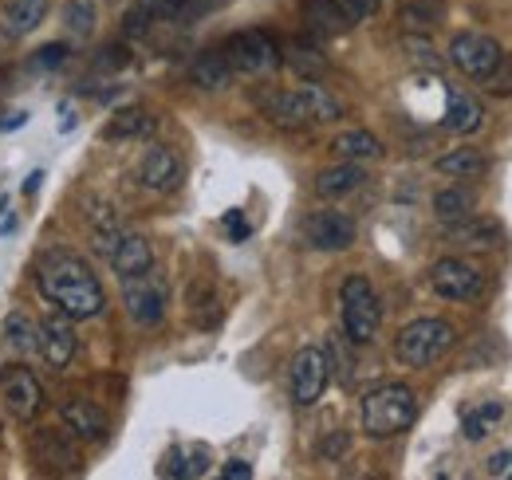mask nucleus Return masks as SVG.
I'll use <instances>...</instances> for the list:
<instances>
[{
  "label": "nucleus",
  "instance_id": "obj_1",
  "mask_svg": "<svg viewBox=\"0 0 512 480\" xmlns=\"http://www.w3.org/2000/svg\"><path fill=\"white\" fill-rule=\"evenodd\" d=\"M36 284H40V296L52 307L67 311L71 319H95L107 303L95 272L71 252H48L36 264Z\"/></svg>",
  "mask_w": 512,
  "mask_h": 480
},
{
  "label": "nucleus",
  "instance_id": "obj_2",
  "mask_svg": "<svg viewBox=\"0 0 512 480\" xmlns=\"http://www.w3.org/2000/svg\"><path fill=\"white\" fill-rule=\"evenodd\" d=\"M359 418H363V433L367 437H398L406 433L414 418H418V398L410 386L402 382H390V386H379L371 390L363 402H359Z\"/></svg>",
  "mask_w": 512,
  "mask_h": 480
},
{
  "label": "nucleus",
  "instance_id": "obj_3",
  "mask_svg": "<svg viewBox=\"0 0 512 480\" xmlns=\"http://www.w3.org/2000/svg\"><path fill=\"white\" fill-rule=\"evenodd\" d=\"M453 343H457V331L449 327L446 319H414V323H406L398 331L394 359L402 366L422 370V366H434L438 359H446L453 351Z\"/></svg>",
  "mask_w": 512,
  "mask_h": 480
},
{
  "label": "nucleus",
  "instance_id": "obj_4",
  "mask_svg": "<svg viewBox=\"0 0 512 480\" xmlns=\"http://www.w3.org/2000/svg\"><path fill=\"white\" fill-rule=\"evenodd\" d=\"M339 311H343V331L355 347H367L375 335H379V323H383V307L379 296L371 288L367 276H347L343 288H339Z\"/></svg>",
  "mask_w": 512,
  "mask_h": 480
},
{
  "label": "nucleus",
  "instance_id": "obj_5",
  "mask_svg": "<svg viewBox=\"0 0 512 480\" xmlns=\"http://www.w3.org/2000/svg\"><path fill=\"white\" fill-rule=\"evenodd\" d=\"M166 303H170V288L154 268L123 276V307L138 327H158L166 319Z\"/></svg>",
  "mask_w": 512,
  "mask_h": 480
},
{
  "label": "nucleus",
  "instance_id": "obj_6",
  "mask_svg": "<svg viewBox=\"0 0 512 480\" xmlns=\"http://www.w3.org/2000/svg\"><path fill=\"white\" fill-rule=\"evenodd\" d=\"M221 52H225L229 67L241 71V75H268V71L280 67V44H276L268 32H260V28L233 32Z\"/></svg>",
  "mask_w": 512,
  "mask_h": 480
},
{
  "label": "nucleus",
  "instance_id": "obj_7",
  "mask_svg": "<svg viewBox=\"0 0 512 480\" xmlns=\"http://www.w3.org/2000/svg\"><path fill=\"white\" fill-rule=\"evenodd\" d=\"M430 288L442 296V300L453 303H469L485 296V272L473 268L469 260H457V256H446L430 268Z\"/></svg>",
  "mask_w": 512,
  "mask_h": 480
},
{
  "label": "nucleus",
  "instance_id": "obj_8",
  "mask_svg": "<svg viewBox=\"0 0 512 480\" xmlns=\"http://www.w3.org/2000/svg\"><path fill=\"white\" fill-rule=\"evenodd\" d=\"M0 398H4L8 414L16 421H36L44 410V390H40L36 374L24 370V366H4L0 370Z\"/></svg>",
  "mask_w": 512,
  "mask_h": 480
},
{
  "label": "nucleus",
  "instance_id": "obj_9",
  "mask_svg": "<svg viewBox=\"0 0 512 480\" xmlns=\"http://www.w3.org/2000/svg\"><path fill=\"white\" fill-rule=\"evenodd\" d=\"M501 44L493 40V36H481V32H461V36H453V44H449V63L461 71V75H469V79H485L497 63H501Z\"/></svg>",
  "mask_w": 512,
  "mask_h": 480
},
{
  "label": "nucleus",
  "instance_id": "obj_10",
  "mask_svg": "<svg viewBox=\"0 0 512 480\" xmlns=\"http://www.w3.org/2000/svg\"><path fill=\"white\" fill-rule=\"evenodd\" d=\"M327 378H331V359L320 347H304L296 359H292V398L296 406H316L327 390Z\"/></svg>",
  "mask_w": 512,
  "mask_h": 480
},
{
  "label": "nucleus",
  "instance_id": "obj_11",
  "mask_svg": "<svg viewBox=\"0 0 512 480\" xmlns=\"http://www.w3.org/2000/svg\"><path fill=\"white\" fill-rule=\"evenodd\" d=\"M304 240L316 252H347L355 244V221L347 213H339V209H320V213L308 217Z\"/></svg>",
  "mask_w": 512,
  "mask_h": 480
},
{
  "label": "nucleus",
  "instance_id": "obj_12",
  "mask_svg": "<svg viewBox=\"0 0 512 480\" xmlns=\"http://www.w3.org/2000/svg\"><path fill=\"white\" fill-rule=\"evenodd\" d=\"M75 347H79V339H75V323H71V315L60 311V307L48 311V319L40 323V355L48 359V366H52V370L71 366Z\"/></svg>",
  "mask_w": 512,
  "mask_h": 480
},
{
  "label": "nucleus",
  "instance_id": "obj_13",
  "mask_svg": "<svg viewBox=\"0 0 512 480\" xmlns=\"http://www.w3.org/2000/svg\"><path fill=\"white\" fill-rule=\"evenodd\" d=\"M182 158L170 150V146H146V154L138 158V181L154 193H174L182 185Z\"/></svg>",
  "mask_w": 512,
  "mask_h": 480
},
{
  "label": "nucleus",
  "instance_id": "obj_14",
  "mask_svg": "<svg viewBox=\"0 0 512 480\" xmlns=\"http://www.w3.org/2000/svg\"><path fill=\"white\" fill-rule=\"evenodd\" d=\"M442 237L449 244H457V248H473V252H489V248H497L505 233H501V225L497 221H481V217H461V221H446V229H442Z\"/></svg>",
  "mask_w": 512,
  "mask_h": 480
},
{
  "label": "nucleus",
  "instance_id": "obj_15",
  "mask_svg": "<svg viewBox=\"0 0 512 480\" xmlns=\"http://www.w3.org/2000/svg\"><path fill=\"white\" fill-rule=\"evenodd\" d=\"M48 16V0H4L0 8V36L20 40L28 32H36Z\"/></svg>",
  "mask_w": 512,
  "mask_h": 480
},
{
  "label": "nucleus",
  "instance_id": "obj_16",
  "mask_svg": "<svg viewBox=\"0 0 512 480\" xmlns=\"http://www.w3.org/2000/svg\"><path fill=\"white\" fill-rule=\"evenodd\" d=\"M60 418H64L71 437H83V441L107 437V414L95 402H87V398H67L64 406H60Z\"/></svg>",
  "mask_w": 512,
  "mask_h": 480
},
{
  "label": "nucleus",
  "instance_id": "obj_17",
  "mask_svg": "<svg viewBox=\"0 0 512 480\" xmlns=\"http://www.w3.org/2000/svg\"><path fill=\"white\" fill-rule=\"evenodd\" d=\"M481 122H485V107H481L477 95H469V91H449L446 115H442V126H446L449 134H473V130H481Z\"/></svg>",
  "mask_w": 512,
  "mask_h": 480
},
{
  "label": "nucleus",
  "instance_id": "obj_18",
  "mask_svg": "<svg viewBox=\"0 0 512 480\" xmlns=\"http://www.w3.org/2000/svg\"><path fill=\"white\" fill-rule=\"evenodd\" d=\"M296 99H300V107H304L308 126H312V122H339L343 119V103L323 87L320 79H304V83L296 87Z\"/></svg>",
  "mask_w": 512,
  "mask_h": 480
},
{
  "label": "nucleus",
  "instance_id": "obj_19",
  "mask_svg": "<svg viewBox=\"0 0 512 480\" xmlns=\"http://www.w3.org/2000/svg\"><path fill=\"white\" fill-rule=\"evenodd\" d=\"M107 260H111V268H115V276H119V280H123V276H138V272H146V268H154L150 240L138 237V233H123V240L115 244V252H111Z\"/></svg>",
  "mask_w": 512,
  "mask_h": 480
},
{
  "label": "nucleus",
  "instance_id": "obj_20",
  "mask_svg": "<svg viewBox=\"0 0 512 480\" xmlns=\"http://www.w3.org/2000/svg\"><path fill=\"white\" fill-rule=\"evenodd\" d=\"M36 457L56 473H79V453L71 445V433H56V429L36 433Z\"/></svg>",
  "mask_w": 512,
  "mask_h": 480
},
{
  "label": "nucleus",
  "instance_id": "obj_21",
  "mask_svg": "<svg viewBox=\"0 0 512 480\" xmlns=\"http://www.w3.org/2000/svg\"><path fill=\"white\" fill-rule=\"evenodd\" d=\"M256 107L264 111V119L276 122V126H284V130H300V126H308L296 91H268V95H256Z\"/></svg>",
  "mask_w": 512,
  "mask_h": 480
},
{
  "label": "nucleus",
  "instance_id": "obj_22",
  "mask_svg": "<svg viewBox=\"0 0 512 480\" xmlns=\"http://www.w3.org/2000/svg\"><path fill=\"white\" fill-rule=\"evenodd\" d=\"M363 181H367V174H363V166H359V162H339V166L320 170V178H316V193H320L323 201H339V197L355 193Z\"/></svg>",
  "mask_w": 512,
  "mask_h": 480
},
{
  "label": "nucleus",
  "instance_id": "obj_23",
  "mask_svg": "<svg viewBox=\"0 0 512 480\" xmlns=\"http://www.w3.org/2000/svg\"><path fill=\"white\" fill-rule=\"evenodd\" d=\"M233 67L225 60V52H201L197 60L190 63V83L201 87V91H225L233 83Z\"/></svg>",
  "mask_w": 512,
  "mask_h": 480
},
{
  "label": "nucleus",
  "instance_id": "obj_24",
  "mask_svg": "<svg viewBox=\"0 0 512 480\" xmlns=\"http://www.w3.org/2000/svg\"><path fill=\"white\" fill-rule=\"evenodd\" d=\"M304 20L316 36H343L351 28L347 12L339 8V0H304Z\"/></svg>",
  "mask_w": 512,
  "mask_h": 480
},
{
  "label": "nucleus",
  "instance_id": "obj_25",
  "mask_svg": "<svg viewBox=\"0 0 512 480\" xmlns=\"http://www.w3.org/2000/svg\"><path fill=\"white\" fill-rule=\"evenodd\" d=\"M331 150L343 158V162H379L383 158V142L371 134V130H343Z\"/></svg>",
  "mask_w": 512,
  "mask_h": 480
},
{
  "label": "nucleus",
  "instance_id": "obj_26",
  "mask_svg": "<svg viewBox=\"0 0 512 480\" xmlns=\"http://www.w3.org/2000/svg\"><path fill=\"white\" fill-rule=\"evenodd\" d=\"M438 170L446 174V178H481L485 170H489V158L481 154V150H449V154H442L438 158Z\"/></svg>",
  "mask_w": 512,
  "mask_h": 480
},
{
  "label": "nucleus",
  "instance_id": "obj_27",
  "mask_svg": "<svg viewBox=\"0 0 512 480\" xmlns=\"http://www.w3.org/2000/svg\"><path fill=\"white\" fill-rule=\"evenodd\" d=\"M154 126L158 122L150 119L146 111L127 107V111H119L115 119L103 126V138H115V142H123V138H146V134H154Z\"/></svg>",
  "mask_w": 512,
  "mask_h": 480
},
{
  "label": "nucleus",
  "instance_id": "obj_28",
  "mask_svg": "<svg viewBox=\"0 0 512 480\" xmlns=\"http://www.w3.org/2000/svg\"><path fill=\"white\" fill-rule=\"evenodd\" d=\"M4 339L16 347V355H36L40 351V327L24 311H12L4 319Z\"/></svg>",
  "mask_w": 512,
  "mask_h": 480
},
{
  "label": "nucleus",
  "instance_id": "obj_29",
  "mask_svg": "<svg viewBox=\"0 0 512 480\" xmlns=\"http://www.w3.org/2000/svg\"><path fill=\"white\" fill-rule=\"evenodd\" d=\"M64 28L71 36H79V40H91V32H95V20H99V12H95V0H64Z\"/></svg>",
  "mask_w": 512,
  "mask_h": 480
},
{
  "label": "nucleus",
  "instance_id": "obj_30",
  "mask_svg": "<svg viewBox=\"0 0 512 480\" xmlns=\"http://www.w3.org/2000/svg\"><path fill=\"white\" fill-rule=\"evenodd\" d=\"M434 213H438V221H461V217H469L473 213V193L469 189H438L434 193Z\"/></svg>",
  "mask_w": 512,
  "mask_h": 480
},
{
  "label": "nucleus",
  "instance_id": "obj_31",
  "mask_svg": "<svg viewBox=\"0 0 512 480\" xmlns=\"http://www.w3.org/2000/svg\"><path fill=\"white\" fill-rule=\"evenodd\" d=\"M284 63H288L300 79H320L323 71H327V60H323L316 48H308V44H288V48H284Z\"/></svg>",
  "mask_w": 512,
  "mask_h": 480
},
{
  "label": "nucleus",
  "instance_id": "obj_32",
  "mask_svg": "<svg viewBox=\"0 0 512 480\" xmlns=\"http://www.w3.org/2000/svg\"><path fill=\"white\" fill-rule=\"evenodd\" d=\"M438 16H442V4H438V0H410V4H402V12H398V20H402L410 32L434 28Z\"/></svg>",
  "mask_w": 512,
  "mask_h": 480
},
{
  "label": "nucleus",
  "instance_id": "obj_33",
  "mask_svg": "<svg viewBox=\"0 0 512 480\" xmlns=\"http://www.w3.org/2000/svg\"><path fill=\"white\" fill-rule=\"evenodd\" d=\"M497 421H501V402H485V406H477V410L465 414L461 433H465V441H481V437H489V429Z\"/></svg>",
  "mask_w": 512,
  "mask_h": 480
},
{
  "label": "nucleus",
  "instance_id": "obj_34",
  "mask_svg": "<svg viewBox=\"0 0 512 480\" xmlns=\"http://www.w3.org/2000/svg\"><path fill=\"white\" fill-rule=\"evenodd\" d=\"M481 83L489 87V95H497V99H509V95H512V56H509V52L501 56V63H497V67H493V71H489Z\"/></svg>",
  "mask_w": 512,
  "mask_h": 480
},
{
  "label": "nucleus",
  "instance_id": "obj_35",
  "mask_svg": "<svg viewBox=\"0 0 512 480\" xmlns=\"http://www.w3.org/2000/svg\"><path fill=\"white\" fill-rule=\"evenodd\" d=\"M67 56H71V48L67 44H48V48H40L36 52V60H32V67L36 71H56V67H64Z\"/></svg>",
  "mask_w": 512,
  "mask_h": 480
},
{
  "label": "nucleus",
  "instance_id": "obj_36",
  "mask_svg": "<svg viewBox=\"0 0 512 480\" xmlns=\"http://www.w3.org/2000/svg\"><path fill=\"white\" fill-rule=\"evenodd\" d=\"M347 449H351V433H347V429H339V433H331V437H323L320 441V457H327V461L343 457Z\"/></svg>",
  "mask_w": 512,
  "mask_h": 480
},
{
  "label": "nucleus",
  "instance_id": "obj_37",
  "mask_svg": "<svg viewBox=\"0 0 512 480\" xmlns=\"http://www.w3.org/2000/svg\"><path fill=\"white\" fill-rule=\"evenodd\" d=\"M205 473H209V449L201 445L186 449V477H205Z\"/></svg>",
  "mask_w": 512,
  "mask_h": 480
},
{
  "label": "nucleus",
  "instance_id": "obj_38",
  "mask_svg": "<svg viewBox=\"0 0 512 480\" xmlns=\"http://www.w3.org/2000/svg\"><path fill=\"white\" fill-rule=\"evenodd\" d=\"M339 8H343V12H347V20L355 24V20H367V16H375L379 0H339Z\"/></svg>",
  "mask_w": 512,
  "mask_h": 480
},
{
  "label": "nucleus",
  "instance_id": "obj_39",
  "mask_svg": "<svg viewBox=\"0 0 512 480\" xmlns=\"http://www.w3.org/2000/svg\"><path fill=\"white\" fill-rule=\"evenodd\" d=\"M406 52H414V60L426 63V67H438V60H434V48H430V40H422V36H406Z\"/></svg>",
  "mask_w": 512,
  "mask_h": 480
},
{
  "label": "nucleus",
  "instance_id": "obj_40",
  "mask_svg": "<svg viewBox=\"0 0 512 480\" xmlns=\"http://www.w3.org/2000/svg\"><path fill=\"white\" fill-rule=\"evenodd\" d=\"M489 477L512 480V449H501V453L489 457Z\"/></svg>",
  "mask_w": 512,
  "mask_h": 480
},
{
  "label": "nucleus",
  "instance_id": "obj_41",
  "mask_svg": "<svg viewBox=\"0 0 512 480\" xmlns=\"http://www.w3.org/2000/svg\"><path fill=\"white\" fill-rule=\"evenodd\" d=\"M225 229H229V237L233 240H249V233H253L241 209H229V213H225Z\"/></svg>",
  "mask_w": 512,
  "mask_h": 480
},
{
  "label": "nucleus",
  "instance_id": "obj_42",
  "mask_svg": "<svg viewBox=\"0 0 512 480\" xmlns=\"http://www.w3.org/2000/svg\"><path fill=\"white\" fill-rule=\"evenodd\" d=\"M162 477H186V449H170V453H166Z\"/></svg>",
  "mask_w": 512,
  "mask_h": 480
},
{
  "label": "nucleus",
  "instance_id": "obj_43",
  "mask_svg": "<svg viewBox=\"0 0 512 480\" xmlns=\"http://www.w3.org/2000/svg\"><path fill=\"white\" fill-rule=\"evenodd\" d=\"M221 477L225 480H253V465H249V461H241V457H233V461H225V465H221Z\"/></svg>",
  "mask_w": 512,
  "mask_h": 480
},
{
  "label": "nucleus",
  "instance_id": "obj_44",
  "mask_svg": "<svg viewBox=\"0 0 512 480\" xmlns=\"http://www.w3.org/2000/svg\"><path fill=\"white\" fill-rule=\"evenodd\" d=\"M28 122V111H16V115H8L4 119V130H12V126H24Z\"/></svg>",
  "mask_w": 512,
  "mask_h": 480
},
{
  "label": "nucleus",
  "instance_id": "obj_45",
  "mask_svg": "<svg viewBox=\"0 0 512 480\" xmlns=\"http://www.w3.org/2000/svg\"><path fill=\"white\" fill-rule=\"evenodd\" d=\"M40 181H44V174L36 170V174H28V181H24V193H36L40 189Z\"/></svg>",
  "mask_w": 512,
  "mask_h": 480
}]
</instances>
